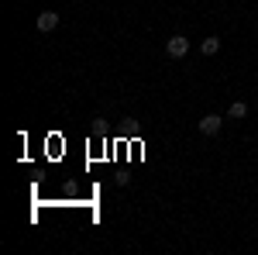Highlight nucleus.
<instances>
[{
	"mask_svg": "<svg viewBox=\"0 0 258 255\" xmlns=\"http://www.w3.org/2000/svg\"><path fill=\"white\" fill-rule=\"evenodd\" d=\"M165 52H169V59H186L189 56V38L186 35H172L165 41Z\"/></svg>",
	"mask_w": 258,
	"mask_h": 255,
	"instance_id": "obj_1",
	"label": "nucleus"
},
{
	"mask_svg": "<svg viewBox=\"0 0 258 255\" xmlns=\"http://www.w3.org/2000/svg\"><path fill=\"white\" fill-rule=\"evenodd\" d=\"M220 124H224V121H220L217 114H203V118L197 121L200 135H217V131H220Z\"/></svg>",
	"mask_w": 258,
	"mask_h": 255,
	"instance_id": "obj_2",
	"label": "nucleus"
},
{
	"mask_svg": "<svg viewBox=\"0 0 258 255\" xmlns=\"http://www.w3.org/2000/svg\"><path fill=\"white\" fill-rule=\"evenodd\" d=\"M55 28H59V14H55V11H41L38 14V31L48 35V31H55Z\"/></svg>",
	"mask_w": 258,
	"mask_h": 255,
	"instance_id": "obj_3",
	"label": "nucleus"
},
{
	"mask_svg": "<svg viewBox=\"0 0 258 255\" xmlns=\"http://www.w3.org/2000/svg\"><path fill=\"white\" fill-rule=\"evenodd\" d=\"M227 118H234V121L248 118V104H244V100H234V104L227 107Z\"/></svg>",
	"mask_w": 258,
	"mask_h": 255,
	"instance_id": "obj_4",
	"label": "nucleus"
},
{
	"mask_svg": "<svg viewBox=\"0 0 258 255\" xmlns=\"http://www.w3.org/2000/svg\"><path fill=\"white\" fill-rule=\"evenodd\" d=\"M200 52H203V56H217V52H220V38H203Z\"/></svg>",
	"mask_w": 258,
	"mask_h": 255,
	"instance_id": "obj_5",
	"label": "nucleus"
}]
</instances>
